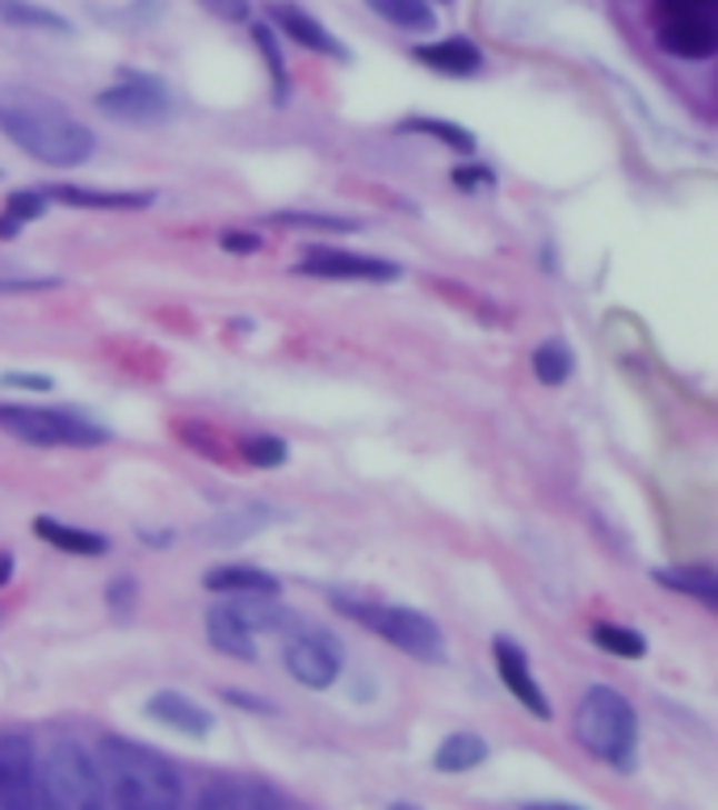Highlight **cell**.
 <instances>
[{
    "label": "cell",
    "instance_id": "cell-9",
    "mask_svg": "<svg viewBox=\"0 0 718 810\" xmlns=\"http://www.w3.org/2000/svg\"><path fill=\"white\" fill-rule=\"evenodd\" d=\"M295 273L307 278H328V282H396L399 269L396 261L382 257H366V252H345V248H307Z\"/></svg>",
    "mask_w": 718,
    "mask_h": 810
},
{
    "label": "cell",
    "instance_id": "cell-22",
    "mask_svg": "<svg viewBox=\"0 0 718 810\" xmlns=\"http://www.w3.org/2000/svg\"><path fill=\"white\" fill-rule=\"evenodd\" d=\"M664 588L672 592H685V597H698L706 609H718V584L710 567H656L651 571Z\"/></svg>",
    "mask_w": 718,
    "mask_h": 810
},
{
    "label": "cell",
    "instance_id": "cell-16",
    "mask_svg": "<svg viewBox=\"0 0 718 810\" xmlns=\"http://www.w3.org/2000/svg\"><path fill=\"white\" fill-rule=\"evenodd\" d=\"M257 630H248V622L231 609V604H210L207 609V642L215 651H223L231 660H257Z\"/></svg>",
    "mask_w": 718,
    "mask_h": 810
},
{
    "label": "cell",
    "instance_id": "cell-33",
    "mask_svg": "<svg viewBox=\"0 0 718 810\" xmlns=\"http://www.w3.org/2000/svg\"><path fill=\"white\" fill-rule=\"evenodd\" d=\"M453 186L458 189H488L496 186V172L488 164H462V169H453Z\"/></svg>",
    "mask_w": 718,
    "mask_h": 810
},
{
    "label": "cell",
    "instance_id": "cell-17",
    "mask_svg": "<svg viewBox=\"0 0 718 810\" xmlns=\"http://www.w3.org/2000/svg\"><path fill=\"white\" fill-rule=\"evenodd\" d=\"M47 202L63 207H89V210H143L151 207V193L134 189H89V186H47Z\"/></svg>",
    "mask_w": 718,
    "mask_h": 810
},
{
    "label": "cell",
    "instance_id": "cell-8",
    "mask_svg": "<svg viewBox=\"0 0 718 810\" xmlns=\"http://www.w3.org/2000/svg\"><path fill=\"white\" fill-rule=\"evenodd\" d=\"M42 802L38 752L30 736H0V807L34 810Z\"/></svg>",
    "mask_w": 718,
    "mask_h": 810
},
{
    "label": "cell",
    "instance_id": "cell-31",
    "mask_svg": "<svg viewBox=\"0 0 718 810\" xmlns=\"http://www.w3.org/2000/svg\"><path fill=\"white\" fill-rule=\"evenodd\" d=\"M252 38H257V47H261L265 63H269V80H273V101L286 106V59H282V47H278V38L269 26H252Z\"/></svg>",
    "mask_w": 718,
    "mask_h": 810
},
{
    "label": "cell",
    "instance_id": "cell-27",
    "mask_svg": "<svg viewBox=\"0 0 718 810\" xmlns=\"http://www.w3.org/2000/svg\"><path fill=\"white\" fill-rule=\"evenodd\" d=\"M378 18H387L399 30H433L437 18L425 0H366Z\"/></svg>",
    "mask_w": 718,
    "mask_h": 810
},
{
    "label": "cell",
    "instance_id": "cell-25",
    "mask_svg": "<svg viewBox=\"0 0 718 810\" xmlns=\"http://www.w3.org/2000/svg\"><path fill=\"white\" fill-rule=\"evenodd\" d=\"M592 642L618 656V660H642L647 656V639H642L635 626H618V622H597L592 626Z\"/></svg>",
    "mask_w": 718,
    "mask_h": 810
},
{
    "label": "cell",
    "instance_id": "cell-29",
    "mask_svg": "<svg viewBox=\"0 0 718 810\" xmlns=\"http://www.w3.org/2000/svg\"><path fill=\"white\" fill-rule=\"evenodd\" d=\"M399 131L433 134L437 143H446V148L462 151V156H471V151H475V134L467 131V127H458V122H446V118H408Z\"/></svg>",
    "mask_w": 718,
    "mask_h": 810
},
{
    "label": "cell",
    "instance_id": "cell-11",
    "mask_svg": "<svg viewBox=\"0 0 718 810\" xmlns=\"http://www.w3.org/2000/svg\"><path fill=\"white\" fill-rule=\"evenodd\" d=\"M491 656H496V672H500V680H505V689L517 698V706H526L533 718L555 714V706H550V698L542 693L538 677H533V668H529V656H526V647H521V642H512V639L500 634V639L491 642Z\"/></svg>",
    "mask_w": 718,
    "mask_h": 810
},
{
    "label": "cell",
    "instance_id": "cell-37",
    "mask_svg": "<svg viewBox=\"0 0 718 810\" xmlns=\"http://www.w3.org/2000/svg\"><path fill=\"white\" fill-rule=\"evenodd\" d=\"M680 13H715V0H660V18H680Z\"/></svg>",
    "mask_w": 718,
    "mask_h": 810
},
{
    "label": "cell",
    "instance_id": "cell-21",
    "mask_svg": "<svg viewBox=\"0 0 718 810\" xmlns=\"http://www.w3.org/2000/svg\"><path fill=\"white\" fill-rule=\"evenodd\" d=\"M483 760H488V743L471 736V731H453V736L437 743L433 752L437 773H471L475 764H483Z\"/></svg>",
    "mask_w": 718,
    "mask_h": 810
},
{
    "label": "cell",
    "instance_id": "cell-7",
    "mask_svg": "<svg viewBox=\"0 0 718 810\" xmlns=\"http://www.w3.org/2000/svg\"><path fill=\"white\" fill-rule=\"evenodd\" d=\"M97 110L113 122H127V127H160L172 118V93L156 76L122 72L118 84L97 93Z\"/></svg>",
    "mask_w": 718,
    "mask_h": 810
},
{
    "label": "cell",
    "instance_id": "cell-10",
    "mask_svg": "<svg viewBox=\"0 0 718 810\" xmlns=\"http://www.w3.org/2000/svg\"><path fill=\"white\" fill-rule=\"evenodd\" d=\"M286 668L307 689H328L340 677V647L323 630H302L286 642Z\"/></svg>",
    "mask_w": 718,
    "mask_h": 810
},
{
    "label": "cell",
    "instance_id": "cell-6",
    "mask_svg": "<svg viewBox=\"0 0 718 810\" xmlns=\"http://www.w3.org/2000/svg\"><path fill=\"white\" fill-rule=\"evenodd\" d=\"M0 429L26 446H47V450H93L110 441V433L84 416L30 408V403H0Z\"/></svg>",
    "mask_w": 718,
    "mask_h": 810
},
{
    "label": "cell",
    "instance_id": "cell-15",
    "mask_svg": "<svg viewBox=\"0 0 718 810\" xmlns=\"http://www.w3.org/2000/svg\"><path fill=\"white\" fill-rule=\"evenodd\" d=\"M269 21L282 30V34H290L299 47H307V51H316V56H328V59H349V51L337 42V34L323 26V21H316L311 13H302L299 4H286V0H273L269 4Z\"/></svg>",
    "mask_w": 718,
    "mask_h": 810
},
{
    "label": "cell",
    "instance_id": "cell-38",
    "mask_svg": "<svg viewBox=\"0 0 718 810\" xmlns=\"http://www.w3.org/2000/svg\"><path fill=\"white\" fill-rule=\"evenodd\" d=\"M106 597H110V609H118L122 618H131V604H134V584L131 580H113L106 588Z\"/></svg>",
    "mask_w": 718,
    "mask_h": 810
},
{
    "label": "cell",
    "instance_id": "cell-28",
    "mask_svg": "<svg viewBox=\"0 0 718 810\" xmlns=\"http://www.w3.org/2000/svg\"><path fill=\"white\" fill-rule=\"evenodd\" d=\"M533 374L538 382H547V387H564L571 370H576V358H571V349H567L564 340H547V344H538L533 349Z\"/></svg>",
    "mask_w": 718,
    "mask_h": 810
},
{
    "label": "cell",
    "instance_id": "cell-12",
    "mask_svg": "<svg viewBox=\"0 0 718 810\" xmlns=\"http://www.w3.org/2000/svg\"><path fill=\"white\" fill-rule=\"evenodd\" d=\"M202 810H282L290 807L282 790L265 786L257 777H215L198 793Z\"/></svg>",
    "mask_w": 718,
    "mask_h": 810
},
{
    "label": "cell",
    "instance_id": "cell-32",
    "mask_svg": "<svg viewBox=\"0 0 718 810\" xmlns=\"http://www.w3.org/2000/svg\"><path fill=\"white\" fill-rule=\"evenodd\" d=\"M273 223L282 227H307V231H353L361 227L358 219H340V214H307V210H278V214H269Z\"/></svg>",
    "mask_w": 718,
    "mask_h": 810
},
{
    "label": "cell",
    "instance_id": "cell-24",
    "mask_svg": "<svg viewBox=\"0 0 718 810\" xmlns=\"http://www.w3.org/2000/svg\"><path fill=\"white\" fill-rule=\"evenodd\" d=\"M240 618L248 622V630H299V618L278 604L273 597H245L240 604H231Z\"/></svg>",
    "mask_w": 718,
    "mask_h": 810
},
{
    "label": "cell",
    "instance_id": "cell-26",
    "mask_svg": "<svg viewBox=\"0 0 718 810\" xmlns=\"http://www.w3.org/2000/svg\"><path fill=\"white\" fill-rule=\"evenodd\" d=\"M42 214H47V193L42 189H21V193H13L4 214H0V240H13L21 227L42 219Z\"/></svg>",
    "mask_w": 718,
    "mask_h": 810
},
{
    "label": "cell",
    "instance_id": "cell-20",
    "mask_svg": "<svg viewBox=\"0 0 718 810\" xmlns=\"http://www.w3.org/2000/svg\"><path fill=\"white\" fill-rule=\"evenodd\" d=\"M34 533L42 538V542L68 550V554H84V559H97V554H106V550H110V538H106V533L63 526V521H56V517H34Z\"/></svg>",
    "mask_w": 718,
    "mask_h": 810
},
{
    "label": "cell",
    "instance_id": "cell-1",
    "mask_svg": "<svg viewBox=\"0 0 718 810\" xmlns=\"http://www.w3.org/2000/svg\"><path fill=\"white\" fill-rule=\"evenodd\" d=\"M0 134L47 169H80L97 151L93 131L63 101L26 84L0 89Z\"/></svg>",
    "mask_w": 718,
    "mask_h": 810
},
{
    "label": "cell",
    "instance_id": "cell-23",
    "mask_svg": "<svg viewBox=\"0 0 718 810\" xmlns=\"http://www.w3.org/2000/svg\"><path fill=\"white\" fill-rule=\"evenodd\" d=\"M0 18L9 26H21V30H47V34H72V21L47 9V4H34V0H0Z\"/></svg>",
    "mask_w": 718,
    "mask_h": 810
},
{
    "label": "cell",
    "instance_id": "cell-2",
    "mask_svg": "<svg viewBox=\"0 0 718 810\" xmlns=\"http://www.w3.org/2000/svg\"><path fill=\"white\" fill-rule=\"evenodd\" d=\"M97 769L106 802L122 810H177L186 802V781L169 756L151 752L122 736H106L97 748Z\"/></svg>",
    "mask_w": 718,
    "mask_h": 810
},
{
    "label": "cell",
    "instance_id": "cell-5",
    "mask_svg": "<svg viewBox=\"0 0 718 810\" xmlns=\"http://www.w3.org/2000/svg\"><path fill=\"white\" fill-rule=\"evenodd\" d=\"M38 786L51 807L63 810H97L106 807V786L97 756H89L76 739H56L47 748V760L38 769Z\"/></svg>",
    "mask_w": 718,
    "mask_h": 810
},
{
    "label": "cell",
    "instance_id": "cell-4",
    "mask_svg": "<svg viewBox=\"0 0 718 810\" xmlns=\"http://www.w3.org/2000/svg\"><path fill=\"white\" fill-rule=\"evenodd\" d=\"M332 601L345 618H353L361 622L366 630H375L378 639H387L391 647H399L403 656H412L420 663H441L446 660V639H441V630H437L433 618H425V613H416V609H403V604H366V601H353V597H345V592H332Z\"/></svg>",
    "mask_w": 718,
    "mask_h": 810
},
{
    "label": "cell",
    "instance_id": "cell-40",
    "mask_svg": "<svg viewBox=\"0 0 718 810\" xmlns=\"http://www.w3.org/2000/svg\"><path fill=\"white\" fill-rule=\"evenodd\" d=\"M51 286H59L56 278H38V282H0V294H13V290H51Z\"/></svg>",
    "mask_w": 718,
    "mask_h": 810
},
{
    "label": "cell",
    "instance_id": "cell-41",
    "mask_svg": "<svg viewBox=\"0 0 718 810\" xmlns=\"http://www.w3.org/2000/svg\"><path fill=\"white\" fill-rule=\"evenodd\" d=\"M13 580V554L9 550H0V588Z\"/></svg>",
    "mask_w": 718,
    "mask_h": 810
},
{
    "label": "cell",
    "instance_id": "cell-18",
    "mask_svg": "<svg viewBox=\"0 0 718 810\" xmlns=\"http://www.w3.org/2000/svg\"><path fill=\"white\" fill-rule=\"evenodd\" d=\"M202 584L210 592H236V597H278L282 584L252 563H227V567H210L202 576Z\"/></svg>",
    "mask_w": 718,
    "mask_h": 810
},
{
    "label": "cell",
    "instance_id": "cell-13",
    "mask_svg": "<svg viewBox=\"0 0 718 810\" xmlns=\"http://www.w3.org/2000/svg\"><path fill=\"white\" fill-rule=\"evenodd\" d=\"M143 710H148V718H156L160 727H169V731H177V736H186V739H207L210 731H215V714H210L207 706H198L189 693H177V689L151 693Z\"/></svg>",
    "mask_w": 718,
    "mask_h": 810
},
{
    "label": "cell",
    "instance_id": "cell-34",
    "mask_svg": "<svg viewBox=\"0 0 718 810\" xmlns=\"http://www.w3.org/2000/svg\"><path fill=\"white\" fill-rule=\"evenodd\" d=\"M207 13H215L219 21H248V13H252V4L248 0H198Z\"/></svg>",
    "mask_w": 718,
    "mask_h": 810
},
{
    "label": "cell",
    "instance_id": "cell-3",
    "mask_svg": "<svg viewBox=\"0 0 718 810\" xmlns=\"http://www.w3.org/2000/svg\"><path fill=\"white\" fill-rule=\"evenodd\" d=\"M576 739L597 760L614 764L618 773H630L639 748V714L618 689L592 684L576 706Z\"/></svg>",
    "mask_w": 718,
    "mask_h": 810
},
{
    "label": "cell",
    "instance_id": "cell-35",
    "mask_svg": "<svg viewBox=\"0 0 718 810\" xmlns=\"http://www.w3.org/2000/svg\"><path fill=\"white\" fill-rule=\"evenodd\" d=\"M0 387H9V391H51V378H47V374H21V370H9V374H0Z\"/></svg>",
    "mask_w": 718,
    "mask_h": 810
},
{
    "label": "cell",
    "instance_id": "cell-19",
    "mask_svg": "<svg viewBox=\"0 0 718 810\" xmlns=\"http://www.w3.org/2000/svg\"><path fill=\"white\" fill-rule=\"evenodd\" d=\"M412 56L416 63H425V68H433L441 76H475L483 68L479 47H471L467 38H441V42H429V47H416Z\"/></svg>",
    "mask_w": 718,
    "mask_h": 810
},
{
    "label": "cell",
    "instance_id": "cell-39",
    "mask_svg": "<svg viewBox=\"0 0 718 810\" xmlns=\"http://www.w3.org/2000/svg\"><path fill=\"white\" fill-rule=\"evenodd\" d=\"M223 698H227V701H236L240 710H252V714H273V706H269V701L252 698V693H240V689H227Z\"/></svg>",
    "mask_w": 718,
    "mask_h": 810
},
{
    "label": "cell",
    "instance_id": "cell-30",
    "mask_svg": "<svg viewBox=\"0 0 718 810\" xmlns=\"http://www.w3.org/2000/svg\"><path fill=\"white\" fill-rule=\"evenodd\" d=\"M240 450H245V458L257 467V471H273V467H282L286 458H290V446L273 433H248L245 441H240Z\"/></svg>",
    "mask_w": 718,
    "mask_h": 810
},
{
    "label": "cell",
    "instance_id": "cell-36",
    "mask_svg": "<svg viewBox=\"0 0 718 810\" xmlns=\"http://www.w3.org/2000/svg\"><path fill=\"white\" fill-rule=\"evenodd\" d=\"M219 244H223V252L248 257V252H257V248H261V236H252V231H223V236H219Z\"/></svg>",
    "mask_w": 718,
    "mask_h": 810
},
{
    "label": "cell",
    "instance_id": "cell-14",
    "mask_svg": "<svg viewBox=\"0 0 718 810\" xmlns=\"http://www.w3.org/2000/svg\"><path fill=\"white\" fill-rule=\"evenodd\" d=\"M660 47L680 59H706L718 47L715 13H680V18H660Z\"/></svg>",
    "mask_w": 718,
    "mask_h": 810
}]
</instances>
